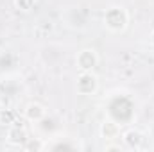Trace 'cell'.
<instances>
[{
  "label": "cell",
  "instance_id": "1",
  "mask_svg": "<svg viewBox=\"0 0 154 152\" xmlns=\"http://www.w3.org/2000/svg\"><path fill=\"white\" fill-rule=\"evenodd\" d=\"M102 23L111 32H124L129 25V13L120 5H113V7L106 9V13L102 16Z\"/></svg>",
  "mask_w": 154,
  "mask_h": 152
},
{
  "label": "cell",
  "instance_id": "2",
  "mask_svg": "<svg viewBox=\"0 0 154 152\" xmlns=\"http://www.w3.org/2000/svg\"><path fill=\"white\" fill-rule=\"evenodd\" d=\"M75 90L79 95H84V97L95 95L97 90H99V77L95 75L93 72H81L77 75Z\"/></svg>",
  "mask_w": 154,
  "mask_h": 152
},
{
  "label": "cell",
  "instance_id": "3",
  "mask_svg": "<svg viewBox=\"0 0 154 152\" xmlns=\"http://www.w3.org/2000/svg\"><path fill=\"white\" fill-rule=\"evenodd\" d=\"M75 65L79 72H93L99 65V54L93 48H82L77 52Z\"/></svg>",
  "mask_w": 154,
  "mask_h": 152
},
{
  "label": "cell",
  "instance_id": "4",
  "mask_svg": "<svg viewBox=\"0 0 154 152\" xmlns=\"http://www.w3.org/2000/svg\"><path fill=\"white\" fill-rule=\"evenodd\" d=\"M5 141L13 147H23L29 141V134L27 129L20 123H14L11 127H7V134H5Z\"/></svg>",
  "mask_w": 154,
  "mask_h": 152
},
{
  "label": "cell",
  "instance_id": "5",
  "mask_svg": "<svg viewBox=\"0 0 154 152\" xmlns=\"http://www.w3.org/2000/svg\"><path fill=\"white\" fill-rule=\"evenodd\" d=\"M143 140H145V136H143V132L138 131V129H127V131L122 134L124 145H125L127 149H131V150H140L142 145H143Z\"/></svg>",
  "mask_w": 154,
  "mask_h": 152
},
{
  "label": "cell",
  "instance_id": "6",
  "mask_svg": "<svg viewBox=\"0 0 154 152\" xmlns=\"http://www.w3.org/2000/svg\"><path fill=\"white\" fill-rule=\"evenodd\" d=\"M23 116H25L29 122H39V120H43V118L47 116V109H45V106H41L38 102H31V104L25 108Z\"/></svg>",
  "mask_w": 154,
  "mask_h": 152
},
{
  "label": "cell",
  "instance_id": "7",
  "mask_svg": "<svg viewBox=\"0 0 154 152\" xmlns=\"http://www.w3.org/2000/svg\"><path fill=\"white\" fill-rule=\"evenodd\" d=\"M100 136L104 140H116L120 136V125L115 120H104L100 123Z\"/></svg>",
  "mask_w": 154,
  "mask_h": 152
},
{
  "label": "cell",
  "instance_id": "8",
  "mask_svg": "<svg viewBox=\"0 0 154 152\" xmlns=\"http://www.w3.org/2000/svg\"><path fill=\"white\" fill-rule=\"evenodd\" d=\"M14 123H18V113L13 108H0V125L11 127Z\"/></svg>",
  "mask_w": 154,
  "mask_h": 152
},
{
  "label": "cell",
  "instance_id": "9",
  "mask_svg": "<svg viewBox=\"0 0 154 152\" xmlns=\"http://www.w3.org/2000/svg\"><path fill=\"white\" fill-rule=\"evenodd\" d=\"M14 9H18L20 13H31L36 5V0H13Z\"/></svg>",
  "mask_w": 154,
  "mask_h": 152
},
{
  "label": "cell",
  "instance_id": "10",
  "mask_svg": "<svg viewBox=\"0 0 154 152\" xmlns=\"http://www.w3.org/2000/svg\"><path fill=\"white\" fill-rule=\"evenodd\" d=\"M106 152H109V150H118V152H122V147L120 145H106V149H104Z\"/></svg>",
  "mask_w": 154,
  "mask_h": 152
},
{
  "label": "cell",
  "instance_id": "11",
  "mask_svg": "<svg viewBox=\"0 0 154 152\" xmlns=\"http://www.w3.org/2000/svg\"><path fill=\"white\" fill-rule=\"evenodd\" d=\"M149 41H151V47L154 48V31L151 32V38H149Z\"/></svg>",
  "mask_w": 154,
  "mask_h": 152
}]
</instances>
